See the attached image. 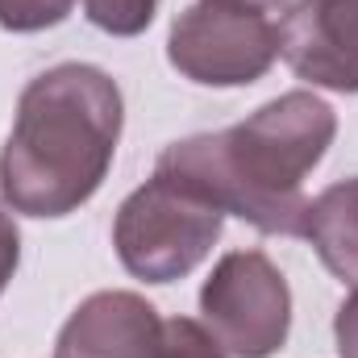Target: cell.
Returning <instances> with one entry per match:
<instances>
[{
	"label": "cell",
	"instance_id": "1",
	"mask_svg": "<svg viewBox=\"0 0 358 358\" xmlns=\"http://www.w3.org/2000/svg\"><path fill=\"white\" fill-rule=\"evenodd\" d=\"M338 138V113L308 88L283 92L221 134L171 142L155 171L192 183L259 234H304V179Z\"/></svg>",
	"mask_w": 358,
	"mask_h": 358
},
{
	"label": "cell",
	"instance_id": "2",
	"mask_svg": "<svg viewBox=\"0 0 358 358\" xmlns=\"http://www.w3.org/2000/svg\"><path fill=\"white\" fill-rule=\"evenodd\" d=\"M125 100L108 71L59 63L34 76L0 150V200L21 217H71L113 167Z\"/></svg>",
	"mask_w": 358,
	"mask_h": 358
},
{
	"label": "cell",
	"instance_id": "3",
	"mask_svg": "<svg viewBox=\"0 0 358 358\" xmlns=\"http://www.w3.org/2000/svg\"><path fill=\"white\" fill-rule=\"evenodd\" d=\"M221 225L225 213L204 192L167 171H155L121 200L113 217V246L134 279L176 283L213 255Z\"/></svg>",
	"mask_w": 358,
	"mask_h": 358
},
{
	"label": "cell",
	"instance_id": "4",
	"mask_svg": "<svg viewBox=\"0 0 358 358\" xmlns=\"http://www.w3.org/2000/svg\"><path fill=\"white\" fill-rule=\"evenodd\" d=\"M167 59L204 88H250L279 59V29L242 0H196L171 21Z\"/></svg>",
	"mask_w": 358,
	"mask_h": 358
},
{
	"label": "cell",
	"instance_id": "5",
	"mask_svg": "<svg viewBox=\"0 0 358 358\" xmlns=\"http://www.w3.org/2000/svg\"><path fill=\"white\" fill-rule=\"evenodd\" d=\"M204 329L234 358H271L292 329V287L263 250H229L200 287Z\"/></svg>",
	"mask_w": 358,
	"mask_h": 358
},
{
	"label": "cell",
	"instance_id": "6",
	"mask_svg": "<svg viewBox=\"0 0 358 358\" xmlns=\"http://www.w3.org/2000/svg\"><path fill=\"white\" fill-rule=\"evenodd\" d=\"M279 55L296 80L358 92V0H296L279 21Z\"/></svg>",
	"mask_w": 358,
	"mask_h": 358
},
{
	"label": "cell",
	"instance_id": "7",
	"mask_svg": "<svg viewBox=\"0 0 358 358\" xmlns=\"http://www.w3.org/2000/svg\"><path fill=\"white\" fill-rule=\"evenodd\" d=\"M163 338L159 308L138 292L88 296L55 338V358H155Z\"/></svg>",
	"mask_w": 358,
	"mask_h": 358
},
{
	"label": "cell",
	"instance_id": "8",
	"mask_svg": "<svg viewBox=\"0 0 358 358\" xmlns=\"http://www.w3.org/2000/svg\"><path fill=\"white\" fill-rule=\"evenodd\" d=\"M304 242H313L325 271L342 283H358V176L329 183L304 213Z\"/></svg>",
	"mask_w": 358,
	"mask_h": 358
},
{
	"label": "cell",
	"instance_id": "9",
	"mask_svg": "<svg viewBox=\"0 0 358 358\" xmlns=\"http://www.w3.org/2000/svg\"><path fill=\"white\" fill-rule=\"evenodd\" d=\"M80 4L92 25L113 38H134V34L150 29V21L159 13V0H80Z\"/></svg>",
	"mask_w": 358,
	"mask_h": 358
},
{
	"label": "cell",
	"instance_id": "10",
	"mask_svg": "<svg viewBox=\"0 0 358 358\" xmlns=\"http://www.w3.org/2000/svg\"><path fill=\"white\" fill-rule=\"evenodd\" d=\"M155 358H229V355L204 329V321L171 317V321H163V338L155 346Z\"/></svg>",
	"mask_w": 358,
	"mask_h": 358
},
{
	"label": "cell",
	"instance_id": "11",
	"mask_svg": "<svg viewBox=\"0 0 358 358\" xmlns=\"http://www.w3.org/2000/svg\"><path fill=\"white\" fill-rule=\"evenodd\" d=\"M76 0H0V29L8 34H38L55 29L71 17Z\"/></svg>",
	"mask_w": 358,
	"mask_h": 358
},
{
	"label": "cell",
	"instance_id": "12",
	"mask_svg": "<svg viewBox=\"0 0 358 358\" xmlns=\"http://www.w3.org/2000/svg\"><path fill=\"white\" fill-rule=\"evenodd\" d=\"M334 342H338V358H358V283L334 317Z\"/></svg>",
	"mask_w": 358,
	"mask_h": 358
},
{
	"label": "cell",
	"instance_id": "13",
	"mask_svg": "<svg viewBox=\"0 0 358 358\" xmlns=\"http://www.w3.org/2000/svg\"><path fill=\"white\" fill-rule=\"evenodd\" d=\"M17 263H21V234H17L13 213L0 204V296L8 287V279L17 275Z\"/></svg>",
	"mask_w": 358,
	"mask_h": 358
},
{
	"label": "cell",
	"instance_id": "14",
	"mask_svg": "<svg viewBox=\"0 0 358 358\" xmlns=\"http://www.w3.org/2000/svg\"><path fill=\"white\" fill-rule=\"evenodd\" d=\"M242 4H255V8H283L287 0H242Z\"/></svg>",
	"mask_w": 358,
	"mask_h": 358
}]
</instances>
